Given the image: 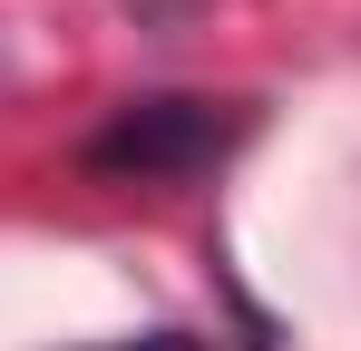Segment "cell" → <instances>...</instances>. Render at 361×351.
<instances>
[{
    "instance_id": "2",
    "label": "cell",
    "mask_w": 361,
    "mask_h": 351,
    "mask_svg": "<svg viewBox=\"0 0 361 351\" xmlns=\"http://www.w3.org/2000/svg\"><path fill=\"white\" fill-rule=\"evenodd\" d=\"M118 351H195L185 332H147V342H118Z\"/></svg>"
},
{
    "instance_id": "1",
    "label": "cell",
    "mask_w": 361,
    "mask_h": 351,
    "mask_svg": "<svg viewBox=\"0 0 361 351\" xmlns=\"http://www.w3.org/2000/svg\"><path fill=\"white\" fill-rule=\"evenodd\" d=\"M244 127H254L244 98H127L88 137V166L118 185H185V176L225 166L244 147Z\"/></svg>"
}]
</instances>
